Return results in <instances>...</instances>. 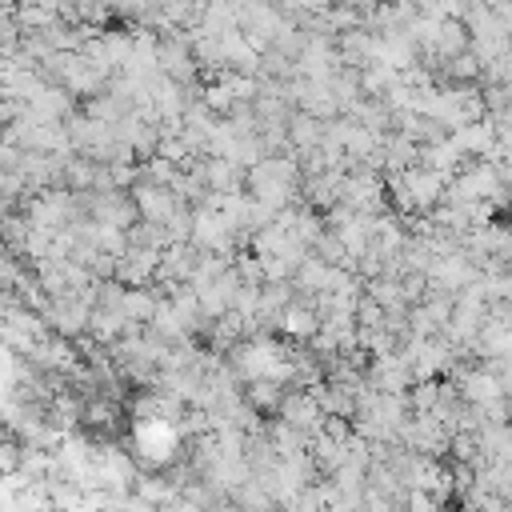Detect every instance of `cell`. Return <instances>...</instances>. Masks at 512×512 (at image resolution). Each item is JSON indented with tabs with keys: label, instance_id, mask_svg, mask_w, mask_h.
Returning <instances> with one entry per match:
<instances>
[{
	"label": "cell",
	"instance_id": "obj_1",
	"mask_svg": "<svg viewBox=\"0 0 512 512\" xmlns=\"http://www.w3.org/2000/svg\"><path fill=\"white\" fill-rule=\"evenodd\" d=\"M296 184H300V168H296L292 156H264L260 164L248 168V188H252L248 196L260 200V204H268L272 212H284L288 208Z\"/></svg>",
	"mask_w": 512,
	"mask_h": 512
},
{
	"label": "cell",
	"instance_id": "obj_2",
	"mask_svg": "<svg viewBox=\"0 0 512 512\" xmlns=\"http://www.w3.org/2000/svg\"><path fill=\"white\" fill-rule=\"evenodd\" d=\"M448 140L456 144L460 156H480V160H488L492 148H496V128H492L488 120H476V124H464L460 132H452Z\"/></svg>",
	"mask_w": 512,
	"mask_h": 512
}]
</instances>
